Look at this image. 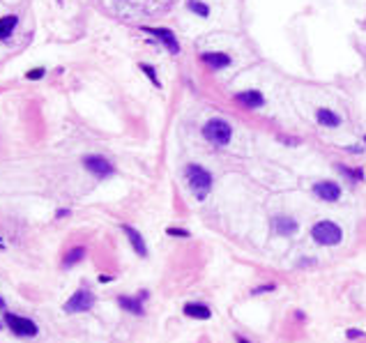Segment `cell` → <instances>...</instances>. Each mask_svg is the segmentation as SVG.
<instances>
[{
	"label": "cell",
	"instance_id": "obj_8",
	"mask_svg": "<svg viewBox=\"0 0 366 343\" xmlns=\"http://www.w3.org/2000/svg\"><path fill=\"white\" fill-rule=\"evenodd\" d=\"M143 30H145L148 35H154V37H157L159 42H162L171 53H180V44H177L175 35H173L168 28H143Z\"/></svg>",
	"mask_w": 366,
	"mask_h": 343
},
{
	"label": "cell",
	"instance_id": "obj_27",
	"mask_svg": "<svg viewBox=\"0 0 366 343\" xmlns=\"http://www.w3.org/2000/svg\"><path fill=\"white\" fill-rule=\"evenodd\" d=\"M0 327H3V323H0Z\"/></svg>",
	"mask_w": 366,
	"mask_h": 343
},
{
	"label": "cell",
	"instance_id": "obj_13",
	"mask_svg": "<svg viewBox=\"0 0 366 343\" xmlns=\"http://www.w3.org/2000/svg\"><path fill=\"white\" fill-rule=\"evenodd\" d=\"M274 228H277L279 235H292L297 231V221L290 217H279L274 219Z\"/></svg>",
	"mask_w": 366,
	"mask_h": 343
},
{
	"label": "cell",
	"instance_id": "obj_11",
	"mask_svg": "<svg viewBox=\"0 0 366 343\" xmlns=\"http://www.w3.org/2000/svg\"><path fill=\"white\" fill-rule=\"evenodd\" d=\"M235 99L246 108H258L260 104H263V95H260L258 90H244V93H240Z\"/></svg>",
	"mask_w": 366,
	"mask_h": 343
},
{
	"label": "cell",
	"instance_id": "obj_14",
	"mask_svg": "<svg viewBox=\"0 0 366 343\" xmlns=\"http://www.w3.org/2000/svg\"><path fill=\"white\" fill-rule=\"evenodd\" d=\"M315 118H318V122L323 127H336L338 122H341V118H338L334 111H329V108H318V111H315Z\"/></svg>",
	"mask_w": 366,
	"mask_h": 343
},
{
	"label": "cell",
	"instance_id": "obj_24",
	"mask_svg": "<svg viewBox=\"0 0 366 343\" xmlns=\"http://www.w3.org/2000/svg\"><path fill=\"white\" fill-rule=\"evenodd\" d=\"M99 281L106 283V281H111V277H108V274H102V277H99Z\"/></svg>",
	"mask_w": 366,
	"mask_h": 343
},
{
	"label": "cell",
	"instance_id": "obj_21",
	"mask_svg": "<svg viewBox=\"0 0 366 343\" xmlns=\"http://www.w3.org/2000/svg\"><path fill=\"white\" fill-rule=\"evenodd\" d=\"M168 235H175V237H189V233L182 231V228H168Z\"/></svg>",
	"mask_w": 366,
	"mask_h": 343
},
{
	"label": "cell",
	"instance_id": "obj_6",
	"mask_svg": "<svg viewBox=\"0 0 366 343\" xmlns=\"http://www.w3.org/2000/svg\"><path fill=\"white\" fill-rule=\"evenodd\" d=\"M83 166L88 168L95 177H108V175H113V171H116L113 164L108 162V159L99 157V154H88V157L83 159Z\"/></svg>",
	"mask_w": 366,
	"mask_h": 343
},
{
	"label": "cell",
	"instance_id": "obj_3",
	"mask_svg": "<svg viewBox=\"0 0 366 343\" xmlns=\"http://www.w3.org/2000/svg\"><path fill=\"white\" fill-rule=\"evenodd\" d=\"M231 134H233L231 125H228L226 120H221V118H212V120H208L203 127V136L214 145H226L228 141H231Z\"/></svg>",
	"mask_w": 366,
	"mask_h": 343
},
{
	"label": "cell",
	"instance_id": "obj_2",
	"mask_svg": "<svg viewBox=\"0 0 366 343\" xmlns=\"http://www.w3.org/2000/svg\"><path fill=\"white\" fill-rule=\"evenodd\" d=\"M311 235H313V240L323 246H334L343 240V231L334 221H318L313 228H311Z\"/></svg>",
	"mask_w": 366,
	"mask_h": 343
},
{
	"label": "cell",
	"instance_id": "obj_20",
	"mask_svg": "<svg viewBox=\"0 0 366 343\" xmlns=\"http://www.w3.org/2000/svg\"><path fill=\"white\" fill-rule=\"evenodd\" d=\"M42 76H44V70H42V67H37V70H30V72H28V79H30V81L42 79Z\"/></svg>",
	"mask_w": 366,
	"mask_h": 343
},
{
	"label": "cell",
	"instance_id": "obj_4",
	"mask_svg": "<svg viewBox=\"0 0 366 343\" xmlns=\"http://www.w3.org/2000/svg\"><path fill=\"white\" fill-rule=\"evenodd\" d=\"M95 306V295L90 290H76L70 300L62 304V311L65 313H83V311H90Z\"/></svg>",
	"mask_w": 366,
	"mask_h": 343
},
{
	"label": "cell",
	"instance_id": "obj_9",
	"mask_svg": "<svg viewBox=\"0 0 366 343\" xmlns=\"http://www.w3.org/2000/svg\"><path fill=\"white\" fill-rule=\"evenodd\" d=\"M313 191L318 198L327 200V203H334V200L341 196V189H338L336 182H329V180H323V182H315L313 185Z\"/></svg>",
	"mask_w": 366,
	"mask_h": 343
},
{
	"label": "cell",
	"instance_id": "obj_17",
	"mask_svg": "<svg viewBox=\"0 0 366 343\" xmlns=\"http://www.w3.org/2000/svg\"><path fill=\"white\" fill-rule=\"evenodd\" d=\"M83 256H85V249H83V246H76V249H72L70 254L62 258V267L67 269V267H72V265L81 263V260H83Z\"/></svg>",
	"mask_w": 366,
	"mask_h": 343
},
{
	"label": "cell",
	"instance_id": "obj_1",
	"mask_svg": "<svg viewBox=\"0 0 366 343\" xmlns=\"http://www.w3.org/2000/svg\"><path fill=\"white\" fill-rule=\"evenodd\" d=\"M187 182H189L191 191L196 194V198L203 200L208 196L210 187H212V175L203 166H198V164H189L187 166Z\"/></svg>",
	"mask_w": 366,
	"mask_h": 343
},
{
	"label": "cell",
	"instance_id": "obj_18",
	"mask_svg": "<svg viewBox=\"0 0 366 343\" xmlns=\"http://www.w3.org/2000/svg\"><path fill=\"white\" fill-rule=\"evenodd\" d=\"M187 7H189L191 12H194V14H198V16H208L210 14V7L208 5H203V3H200V0H189V3H187Z\"/></svg>",
	"mask_w": 366,
	"mask_h": 343
},
{
	"label": "cell",
	"instance_id": "obj_19",
	"mask_svg": "<svg viewBox=\"0 0 366 343\" xmlns=\"http://www.w3.org/2000/svg\"><path fill=\"white\" fill-rule=\"evenodd\" d=\"M141 70L145 72V74H148V79L152 81L154 85H157V88H162V83H159V79H157V74H154V67H150V65H141Z\"/></svg>",
	"mask_w": 366,
	"mask_h": 343
},
{
	"label": "cell",
	"instance_id": "obj_7",
	"mask_svg": "<svg viewBox=\"0 0 366 343\" xmlns=\"http://www.w3.org/2000/svg\"><path fill=\"white\" fill-rule=\"evenodd\" d=\"M148 300V290H141L136 297H125V295H120L118 297V304H120V309H125V311H129V313H134V315H143V302Z\"/></svg>",
	"mask_w": 366,
	"mask_h": 343
},
{
	"label": "cell",
	"instance_id": "obj_23",
	"mask_svg": "<svg viewBox=\"0 0 366 343\" xmlns=\"http://www.w3.org/2000/svg\"><path fill=\"white\" fill-rule=\"evenodd\" d=\"M348 336H350V338L352 336H361V332H359V329H348Z\"/></svg>",
	"mask_w": 366,
	"mask_h": 343
},
{
	"label": "cell",
	"instance_id": "obj_5",
	"mask_svg": "<svg viewBox=\"0 0 366 343\" xmlns=\"http://www.w3.org/2000/svg\"><path fill=\"white\" fill-rule=\"evenodd\" d=\"M5 325L16 336H37V332H39L33 320L24 318V315H16V313H5Z\"/></svg>",
	"mask_w": 366,
	"mask_h": 343
},
{
	"label": "cell",
	"instance_id": "obj_12",
	"mask_svg": "<svg viewBox=\"0 0 366 343\" xmlns=\"http://www.w3.org/2000/svg\"><path fill=\"white\" fill-rule=\"evenodd\" d=\"M203 62L212 70H221V67L231 65V56H226V53H203Z\"/></svg>",
	"mask_w": 366,
	"mask_h": 343
},
{
	"label": "cell",
	"instance_id": "obj_15",
	"mask_svg": "<svg viewBox=\"0 0 366 343\" xmlns=\"http://www.w3.org/2000/svg\"><path fill=\"white\" fill-rule=\"evenodd\" d=\"M185 313L189 315V318H198V320H208L210 315V309L203 304H185Z\"/></svg>",
	"mask_w": 366,
	"mask_h": 343
},
{
	"label": "cell",
	"instance_id": "obj_26",
	"mask_svg": "<svg viewBox=\"0 0 366 343\" xmlns=\"http://www.w3.org/2000/svg\"><path fill=\"white\" fill-rule=\"evenodd\" d=\"M237 343H249V341H244V338H237Z\"/></svg>",
	"mask_w": 366,
	"mask_h": 343
},
{
	"label": "cell",
	"instance_id": "obj_10",
	"mask_svg": "<svg viewBox=\"0 0 366 343\" xmlns=\"http://www.w3.org/2000/svg\"><path fill=\"white\" fill-rule=\"evenodd\" d=\"M122 231L127 233V237H129V242H131V246H134V251L141 256V258H145L148 256V246H145V240H143V235H141L136 228H131V226H122Z\"/></svg>",
	"mask_w": 366,
	"mask_h": 343
},
{
	"label": "cell",
	"instance_id": "obj_22",
	"mask_svg": "<svg viewBox=\"0 0 366 343\" xmlns=\"http://www.w3.org/2000/svg\"><path fill=\"white\" fill-rule=\"evenodd\" d=\"M267 290H274V286H263L258 290H254V295H260V292H267Z\"/></svg>",
	"mask_w": 366,
	"mask_h": 343
},
{
	"label": "cell",
	"instance_id": "obj_16",
	"mask_svg": "<svg viewBox=\"0 0 366 343\" xmlns=\"http://www.w3.org/2000/svg\"><path fill=\"white\" fill-rule=\"evenodd\" d=\"M16 16L14 14H7V16H3L0 19V39H7L12 35V30L16 28Z\"/></svg>",
	"mask_w": 366,
	"mask_h": 343
},
{
	"label": "cell",
	"instance_id": "obj_25",
	"mask_svg": "<svg viewBox=\"0 0 366 343\" xmlns=\"http://www.w3.org/2000/svg\"><path fill=\"white\" fill-rule=\"evenodd\" d=\"M0 309H5V300L3 297H0Z\"/></svg>",
	"mask_w": 366,
	"mask_h": 343
}]
</instances>
